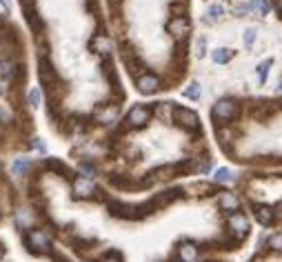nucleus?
Instances as JSON below:
<instances>
[{"label": "nucleus", "mask_w": 282, "mask_h": 262, "mask_svg": "<svg viewBox=\"0 0 282 262\" xmlns=\"http://www.w3.org/2000/svg\"><path fill=\"white\" fill-rule=\"evenodd\" d=\"M27 244H29V249L36 251V253H49L51 251V240H49V235L45 233V231H40V229H32L27 233Z\"/></svg>", "instance_id": "obj_1"}, {"label": "nucleus", "mask_w": 282, "mask_h": 262, "mask_svg": "<svg viewBox=\"0 0 282 262\" xmlns=\"http://www.w3.org/2000/svg\"><path fill=\"white\" fill-rule=\"evenodd\" d=\"M238 116V102L235 100H229V98H222L216 102L213 107V118L216 120H222V122H229Z\"/></svg>", "instance_id": "obj_2"}, {"label": "nucleus", "mask_w": 282, "mask_h": 262, "mask_svg": "<svg viewBox=\"0 0 282 262\" xmlns=\"http://www.w3.org/2000/svg\"><path fill=\"white\" fill-rule=\"evenodd\" d=\"M149 116H151V111L147 109L145 105H136V107H131L129 109V114H127V122H129V127H145L147 125V120H149Z\"/></svg>", "instance_id": "obj_3"}, {"label": "nucleus", "mask_w": 282, "mask_h": 262, "mask_svg": "<svg viewBox=\"0 0 282 262\" xmlns=\"http://www.w3.org/2000/svg\"><path fill=\"white\" fill-rule=\"evenodd\" d=\"M229 229H231L233 233L238 235V238L247 235L249 233V220H247V215L240 213V211H233L231 215H229Z\"/></svg>", "instance_id": "obj_4"}, {"label": "nucleus", "mask_w": 282, "mask_h": 262, "mask_svg": "<svg viewBox=\"0 0 282 262\" xmlns=\"http://www.w3.org/2000/svg\"><path fill=\"white\" fill-rule=\"evenodd\" d=\"M176 120L180 127H184V129H198V125H200L196 111L184 109V107H178L176 109Z\"/></svg>", "instance_id": "obj_5"}, {"label": "nucleus", "mask_w": 282, "mask_h": 262, "mask_svg": "<svg viewBox=\"0 0 282 262\" xmlns=\"http://www.w3.org/2000/svg\"><path fill=\"white\" fill-rule=\"evenodd\" d=\"M136 87H138V91L140 94H156L158 89H160V80L156 78L153 74H145V76H140V78L136 80Z\"/></svg>", "instance_id": "obj_6"}, {"label": "nucleus", "mask_w": 282, "mask_h": 262, "mask_svg": "<svg viewBox=\"0 0 282 262\" xmlns=\"http://www.w3.org/2000/svg\"><path fill=\"white\" fill-rule=\"evenodd\" d=\"M169 34L173 36V38H178V40H182L184 36L189 34V20L184 18V16H176L171 20V23H169Z\"/></svg>", "instance_id": "obj_7"}, {"label": "nucleus", "mask_w": 282, "mask_h": 262, "mask_svg": "<svg viewBox=\"0 0 282 262\" xmlns=\"http://www.w3.org/2000/svg\"><path fill=\"white\" fill-rule=\"evenodd\" d=\"M96 191V184L89 180V178H78V180L74 182V193L78 198H91Z\"/></svg>", "instance_id": "obj_8"}, {"label": "nucleus", "mask_w": 282, "mask_h": 262, "mask_svg": "<svg viewBox=\"0 0 282 262\" xmlns=\"http://www.w3.org/2000/svg\"><path fill=\"white\" fill-rule=\"evenodd\" d=\"M18 76V67L12 58H0V78L12 82Z\"/></svg>", "instance_id": "obj_9"}, {"label": "nucleus", "mask_w": 282, "mask_h": 262, "mask_svg": "<svg viewBox=\"0 0 282 262\" xmlns=\"http://www.w3.org/2000/svg\"><path fill=\"white\" fill-rule=\"evenodd\" d=\"M91 47H94L96 51H98L100 56H107V54H111V38H109V36H105V34L96 36V38L91 40Z\"/></svg>", "instance_id": "obj_10"}, {"label": "nucleus", "mask_w": 282, "mask_h": 262, "mask_svg": "<svg viewBox=\"0 0 282 262\" xmlns=\"http://www.w3.org/2000/svg\"><path fill=\"white\" fill-rule=\"evenodd\" d=\"M218 204H220L222 209H227V211H235V209L240 207V200L235 198V193H231V191H224V193H220Z\"/></svg>", "instance_id": "obj_11"}, {"label": "nucleus", "mask_w": 282, "mask_h": 262, "mask_svg": "<svg viewBox=\"0 0 282 262\" xmlns=\"http://www.w3.org/2000/svg\"><path fill=\"white\" fill-rule=\"evenodd\" d=\"M178 255H180L182 262H196L198 260V246L191 242H184V244H180V249H178Z\"/></svg>", "instance_id": "obj_12"}, {"label": "nucleus", "mask_w": 282, "mask_h": 262, "mask_svg": "<svg viewBox=\"0 0 282 262\" xmlns=\"http://www.w3.org/2000/svg\"><path fill=\"white\" fill-rule=\"evenodd\" d=\"M118 114V109L116 107H111V105H107V107H102V109L96 111V120L102 122V125H107V122H114V118Z\"/></svg>", "instance_id": "obj_13"}, {"label": "nucleus", "mask_w": 282, "mask_h": 262, "mask_svg": "<svg viewBox=\"0 0 282 262\" xmlns=\"http://www.w3.org/2000/svg\"><path fill=\"white\" fill-rule=\"evenodd\" d=\"M253 213H255V220H258L260 224H271V220H273V211H271L269 207H264V204H258V207L253 209Z\"/></svg>", "instance_id": "obj_14"}, {"label": "nucleus", "mask_w": 282, "mask_h": 262, "mask_svg": "<svg viewBox=\"0 0 282 262\" xmlns=\"http://www.w3.org/2000/svg\"><path fill=\"white\" fill-rule=\"evenodd\" d=\"M29 169H32V162H29V158H25V156L16 158L14 164H12V173H14V176H25Z\"/></svg>", "instance_id": "obj_15"}, {"label": "nucleus", "mask_w": 282, "mask_h": 262, "mask_svg": "<svg viewBox=\"0 0 282 262\" xmlns=\"http://www.w3.org/2000/svg\"><path fill=\"white\" fill-rule=\"evenodd\" d=\"M16 222L20 224V227L29 229L34 224V213L29 211V209H16Z\"/></svg>", "instance_id": "obj_16"}, {"label": "nucleus", "mask_w": 282, "mask_h": 262, "mask_svg": "<svg viewBox=\"0 0 282 262\" xmlns=\"http://www.w3.org/2000/svg\"><path fill=\"white\" fill-rule=\"evenodd\" d=\"M213 63H218V65H224V63H229L231 60V51L229 49H224V47H220V49H213Z\"/></svg>", "instance_id": "obj_17"}, {"label": "nucleus", "mask_w": 282, "mask_h": 262, "mask_svg": "<svg viewBox=\"0 0 282 262\" xmlns=\"http://www.w3.org/2000/svg\"><path fill=\"white\" fill-rule=\"evenodd\" d=\"M184 96L191 100H198L200 96H202V87H200V82H191V85L184 89Z\"/></svg>", "instance_id": "obj_18"}, {"label": "nucleus", "mask_w": 282, "mask_h": 262, "mask_svg": "<svg viewBox=\"0 0 282 262\" xmlns=\"http://www.w3.org/2000/svg\"><path fill=\"white\" fill-rule=\"evenodd\" d=\"M213 178H216V182H222V184H227V182H231V180H233V173L229 171L227 167H220L218 171H216V176H213Z\"/></svg>", "instance_id": "obj_19"}, {"label": "nucleus", "mask_w": 282, "mask_h": 262, "mask_svg": "<svg viewBox=\"0 0 282 262\" xmlns=\"http://www.w3.org/2000/svg\"><path fill=\"white\" fill-rule=\"evenodd\" d=\"M207 14H209V16H207V23H213V20H220V18H222L224 9H222V5H211Z\"/></svg>", "instance_id": "obj_20"}, {"label": "nucleus", "mask_w": 282, "mask_h": 262, "mask_svg": "<svg viewBox=\"0 0 282 262\" xmlns=\"http://www.w3.org/2000/svg\"><path fill=\"white\" fill-rule=\"evenodd\" d=\"M40 102H43V91H40V87H34V89L29 91V105L40 107Z\"/></svg>", "instance_id": "obj_21"}, {"label": "nucleus", "mask_w": 282, "mask_h": 262, "mask_svg": "<svg viewBox=\"0 0 282 262\" xmlns=\"http://www.w3.org/2000/svg\"><path fill=\"white\" fill-rule=\"evenodd\" d=\"M271 65H273V60H271V58H266L264 63L258 65V78H260V82L266 80V74H269V67H271Z\"/></svg>", "instance_id": "obj_22"}, {"label": "nucleus", "mask_w": 282, "mask_h": 262, "mask_svg": "<svg viewBox=\"0 0 282 262\" xmlns=\"http://www.w3.org/2000/svg\"><path fill=\"white\" fill-rule=\"evenodd\" d=\"M251 7H253V9H258V12L262 14V16H266V14L271 12V5H269V0H253V3H251Z\"/></svg>", "instance_id": "obj_23"}, {"label": "nucleus", "mask_w": 282, "mask_h": 262, "mask_svg": "<svg viewBox=\"0 0 282 262\" xmlns=\"http://www.w3.org/2000/svg\"><path fill=\"white\" fill-rule=\"evenodd\" d=\"M269 246L271 249H275V251H282V231L280 233H273L269 238Z\"/></svg>", "instance_id": "obj_24"}, {"label": "nucleus", "mask_w": 282, "mask_h": 262, "mask_svg": "<svg viewBox=\"0 0 282 262\" xmlns=\"http://www.w3.org/2000/svg\"><path fill=\"white\" fill-rule=\"evenodd\" d=\"M255 38H258V34H255V29H253V27H249L247 32H244V45H247V47H253Z\"/></svg>", "instance_id": "obj_25"}, {"label": "nucleus", "mask_w": 282, "mask_h": 262, "mask_svg": "<svg viewBox=\"0 0 282 262\" xmlns=\"http://www.w3.org/2000/svg\"><path fill=\"white\" fill-rule=\"evenodd\" d=\"M204 54H207V40L198 38V43H196V56H198V58H202Z\"/></svg>", "instance_id": "obj_26"}, {"label": "nucleus", "mask_w": 282, "mask_h": 262, "mask_svg": "<svg viewBox=\"0 0 282 262\" xmlns=\"http://www.w3.org/2000/svg\"><path fill=\"white\" fill-rule=\"evenodd\" d=\"M34 149H36V151H40V153H43V156H45V153H47V145H45V140H43V138H36V140H34Z\"/></svg>", "instance_id": "obj_27"}, {"label": "nucleus", "mask_w": 282, "mask_h": 262, "mask_svg": "<svg viewBox=\"0 0 282 262\" xmlns=\"http://www.w3.org/2000/svg\"><path fill=\"white\" fill-rule=\"evenodd\" d=\"M80 169L85 171V176H94V173H96V167L91 162H83V164H80Z\"/></svg>", "instance_id": "obj_28"}, {"label": "nucleus", "mask_w": 282, "mask_h": 262, "mask_svg": "<svg viewBox=\"0 0 282 262\" xmlns=\"http://www.w3.org/2000/svg\"><path fill=\"white\" fill-rule=\"evenodd\" d=\"M251 9V5H242V7L235 9V16H247V12Z\"/></svg>", "instance_id": "obj_29"}, {"label": "nucleus", "mask_w": 282, "mask_h": 262, "mask_svg": "<svg viewBox=\"0 0 282 262\" xmlns=\"http://www.w3.org/2000/svg\"><path fill=\"white\" fill-rule=\"evenodd\" d=\"M5 87H7V80H3V78H0V94H3V91H5Z\"/></svg>", "instance_id": "obj_30"}, {"label": "nucleus", "mask_w": 282, "mask_h": 262, "mask_svg": "<svg viewBox=\"0 0 282 262\" xmlns=\"http://www.w3.org/2000/svg\"><path fill=\"white\" fill-rule=\"evenodd\" d=\"M105 262H118V260H116V258H107Z\"/></svg>", "instance_id": "obj_31"}, {"label": "nucleus", "mask_w": 282, "mask_h": 262, "mask_svg": "<svg viewBox=\"0 0 282 262\" xmlns=\"http://www.w3.org/2000/svg\"><path fill=\"white\" fill-rule=\"evenodd\" d=\"M278 9H280V12H282V0H278Z\"/></svg>", "instance_id": "obj_32"}, {"label": "nucleus", "mask_w": 282, "mask_h": 262, "mask_svg": "<svg viewBox=\"0 0 282 262\" xmlns=\"http://www.w3.org/2000/svg\"><path fill=\"white\" fill-rule=\"evenodd\" d=\"M278 91H280V94H282V80H280V85H278Z\"/></svg>", "instance_id": "obj_33"}, {"label": "nucleus", "mask_w": 282, "mask_h": 262, "mask_svg": "<svg viewBox=\"0 0 282 262\" xmlns=\"http://www.w3.org/2000/svg\"><path fill=\"white\" fill-rule=\"evenodd\" d=\"M3 255H5V251H3V246H0V258H3Z\"/></svg>", "instance_id": "obj_34"}, {"label": "nucleus", "mask_w": 282, "mask_h": 262, "mask_svg": "<svg viewBox=\"0 0 282 262\" xmlns=\"http://www.w3.org/2000/svg\"><path fill=\"white\" fill-rule=\"evenodd\" d=\"M3 5H5V3H3V0H0V7H3Z\"/></svg>", "instance_id": "obj_35"}]
</instances>
